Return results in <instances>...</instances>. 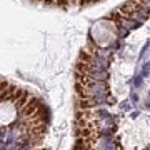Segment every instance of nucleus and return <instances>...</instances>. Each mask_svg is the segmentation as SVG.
Masks as SVG:
<instances>
[{"instance_id": "1", "label": "nucleus", "mask_w": 150, "mask_h": 150, "mask_svg": "<svg viewBox=\"0 0 150 150\" xmlns=\"http://www.w3.org/2000/svg\"><path fill=\"white\" fill-rule=\"evenodd\" d=\"M117 33H118L117 22L110 20V18H103V20H98L92 27L90 38L97 47H107V45H110L115 40Z\"/></svg>"}]
</instances>
